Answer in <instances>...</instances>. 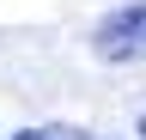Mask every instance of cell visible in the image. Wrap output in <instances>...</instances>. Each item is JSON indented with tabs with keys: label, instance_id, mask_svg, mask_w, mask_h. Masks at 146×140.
I'll use <instances>...</instances> for the list:
<instances>
[{
	"label": "cell",
	"instance_id": "6da1fadb",
	"mask_svg": "<svg viewBox=\"0 0 146 140\" xmlns=\"http://www.w3.org/2000/svg\"><path fill=\"white\" fill-rule=\"evenodd\" d=\"M91 49H98V61H146V0H134V6H122V12H104L98 31H91Z\"/></svg>",
	"mask_w": 146,
	"mask_h": 140
},
{
	"label": "cell",
	"instance_id": "7a4b0ae2",
	"mask_svg": "<svg viewBox=\"0 0 146 140\" xmlns=\"http://www.w3.org/2000/svg\"><path fill=\"white\" fill-rule=\"evenodd\" d=\"M12 140H85L79 128H61V122H43V128H25V134H12Z\"/></svg>",
	"mask_w": 146,
	"mask_h": 140
},
{
	"label": "cell",
	"instance_id": "3957f363",
	"mask_svg": "<svg viewBox=\"0 0 146 140\" xmlns=\"http://www.w3.org/2000/svg\"><path fill=\"white\" fill-rule=\"evenodd\" d=\"M140 140H146V116H140Z\"/></svg>",
	"mask_w": 146,
	"mask_h": 140
}]
</instances>
